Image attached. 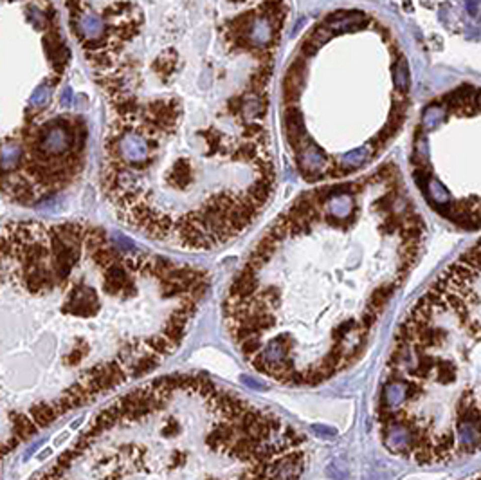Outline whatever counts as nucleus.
Here are the masks:
<instances>
[{"mask_svg":"<svg viewBox=\"0 0 481 480\" xmlns=\"http://www.w3.org/2000/svg\"><path fill=\"white\" fill-rule=\"evenodd\" d=\"M209 289L206 271L83 222L2 233L4 455L166 361Z\"/></svg>","mask_w":481,"mask_h":480,"instance_id":"nucleus-1","label":"nucleus"},{"mask_svg":"<svg viewBox=\"0 0 481 480\" xmlns=\"http://www.w3.org/2000/svg\"><path fill=\"white\" fill-rule=\"evenodd\" d=\"M361 182L306 191L276 219L232 280L223 323L253 370L312 386L352 367L420 249L366 255Z\"/></svg>","mask_w":481,"mask_h":480,"instance_id":"nucleus-2","label":"nucleus"},{"mask_svg":"<svg viewBox=\"0 0 481 480\" xmlns=\"http://www.w3.org/2000/svg\"><path fill=\"white\" fill-rule=\"evenodd\" d=\"M305 467L287 421L189 374L112 401L35 480H301Z\"/></svg>","mask_w":481,"mask_h":480,"instance_id":"nucleus-3","label":"nucleus"},{"mask_svg":"<svg viewBox=\"0 0 481 480\" xmlns=\"http://www.w3.org/2000/svg\"><path fill=\"white\" fill-rule=\"evenodd\" d=\"M377 424L387 451L417 464L481 450V240L400 323L382 374Z\"/></svg>","mask_w":481,"mask_h":480,"instance_id":"nucleus-4","label":"nucleus"},{"mask_svg":"<svg viewBox=\"0 0 481 480\" xmlns=\"http://www.w3.org/2000/svg\"><path fill=\"white\" fill-rule=\"evenodd\" d=\"M447 110L443 103H433L426 108V112L422 116V128L424 130H433L440 126L447 117Z\"/></svg>","mask_w":481,"mask_h":480,"instance_id":"nucleus-5","label":"nucleus"},{"mask_svg":"<svg viewBox=\"0 0 481 480\" xmlns=\"http://www.w3.org/2000/svg\"><path fill=\"white\" fill-rule=\"evenodd\" d=\"M393 85L398 94H408L409 91V65L408 60L398 56L393 65Z\"/></svg>","mask_w":481,"mask_h":480,"instance_id":"nucleus-6","label":"nucleus"},{"mask_svg":"<svg viewBox=\"0 0 481 480\" xmlns=\"http://www.w3.org/2000/svg\"><path fill=\"white\" fill-rule=\"evenodd\" d=\"M465 6H467V11L470 15H476L477 13V6H476V0H465Z\"/></svg>","mask_w":481,"mask_h":480,"instance_id":"nucleus-7","label":"nucleus"},{"mask_svg":"<svg viewBox=\"0 0 481 480\" xmlns=\"http://www.w3.org/2000/svg\"><path fill=\"white\" fill-rule=\"evenodd\" d=\"M474 105H476V108H479V110H481V91L476 92V100H474Z\"/></svg>","mask_w":481,"mask_h":480,"instance_id":"nucleus-8","label":"nucleus"},{"mask_svg":"<svg viewBox=\"0 0 481 480\" xmlns=\"http://www.w3.org/2000/svg\"><path fill=\"white\" fill-rule=\"evenodd\" d=\"M467 480H481V471L476 473V475H472V476H468Z\"/></svg>","mask_w":481,"mask_h":480,"instance_id":"nucleus-9","label":"nucleus"}]
</instances>
